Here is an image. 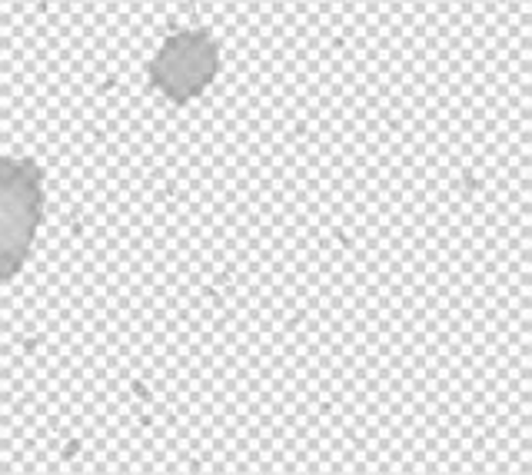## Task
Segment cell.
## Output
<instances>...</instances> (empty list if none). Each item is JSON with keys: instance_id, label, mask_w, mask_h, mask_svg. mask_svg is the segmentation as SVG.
Segmentation results:
<instances>
[{"instance_id": "6da1fadb", "label": "cell", "mask_w": 532, "mask_h": 475, "mask_svg": "<svg viewBox=\"0 0 532 475\" xmlns=\"http://www.w3.org/2000/svg\"><path fill=\"white\" fill-rule=\"evenodd\" d=\"M37 173L23 163H0V276L14 273L37 226Z\"/></svg>"}, {"instance_id": "7a4b0ae2", "label": "cell", "mask_w": 532, "mask_h": 475, "mask_svg": "<svg viewBox=\"0 0 532 475\" xmlns=\"http://www.w3.org/2000/svg\"><path fill=\"white\" fill-rule=\"evenodd\" d=\"M213 67H216V54L207 34H180L167 40V47L160 50V60L153 63V80L160 90L183 100L203 90Z\"/></svg>"}]
</instances>
